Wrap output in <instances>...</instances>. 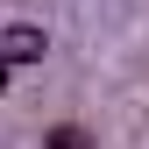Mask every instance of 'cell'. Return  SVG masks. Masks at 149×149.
<instances>
[{"label":"cell","mask_w":149,"mask_h":149,"mask_svg":"<svg viewBox=\"0 0 149 149\" xmlns=\"http://www.w3.org/2000/svg\"><path fill=\"white\" fill-rule=\"evenodd\" d=\"M43 50H50V36L36 29V22H14V29H0V57H7V64H36Z\"/></svg>","instance_id":"6da1fadb"},{"label":"cell","mask_w":149,"mask_h":149,"mask_svg":"<svg viewBox=\"0 0 149 149\" xmlns=\"http://www.w3.org/2000/svg\"><path fill=\"white\" fill-rule=\"evenodd\" d=\"M43 149H100V142H92V135H85L78 121H57V128L43 135Z\"/></svg>","instance_id":"7a4b0ae2"},{"label":"cell","mask_w":149,"mask_h":149,"mask_svg":"<svg viewBox=\"0 0 149 149\" xmlns=\"http://www.w3.org/2000/svg\"><path fill=\"white\" fill-rule=\"evenodd\" d=\"M7 78H14V64H7V57H0V92H7Z\"/></svg>","instance_id":"3957f363"}]
</instances>
